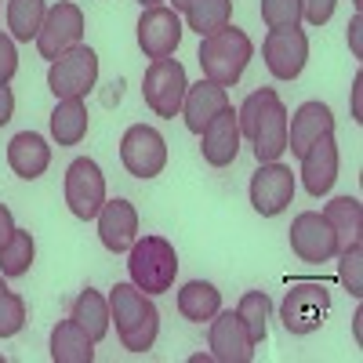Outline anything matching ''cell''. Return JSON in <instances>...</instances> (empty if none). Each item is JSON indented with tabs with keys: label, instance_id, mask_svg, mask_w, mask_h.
Wrapping results in <instances>:
<instances>
[{
	"label": "cell",
	"instance_id": "f1b7e54d",
	"mask_svg": "<svg viewBox=\"0 0 363 363\" xmlns=\"http://www.w3.org/2000/svg\"><path fill=\"white\" fill-rule=\"evenodd\" d=\"M37 258V244H33V236H29L26 229H15L11 240L4 247H0V277H8V280H18L29 272V265H33Z\"/></svg>",
	"mask_w": 363,
	"mask_h": 363
},
{
	"label": "cell",
	"instance_id": "836d02e7",
	"mask_svg": "<svg viewBox=\"0 0 363 363\" xmlns=\"http://www.w3.org/2000/svg\"><path fill=\"white\" fill-rule=\"evenodd\" d=\"M335 8H338V0H301V18L309 26H327L335 18Z\"/></svg>",
	"mask_w": 363,
	"mask_h": 363
},
{
	"label": "cell",
	"instance_id": "3957f363",
	"mask_svg": "<svg viewBox=\"0 0 363 363\" xmlns=\"http://www.w3.org/2000/svg\"><path fill=\"white\" fill-rule=\"evenodd\" d=\"M251 58H255V44H251V37L244 33V29H236V26H225L211 37H200L196 62H200L207 80H215L222 87L240 84V77H244Z\"/></svg>",
	"mask_w": 363,
	"mask_h": 363
},
{
	"label": "cell",
	"instance_id": "484cf974",
	"mask_svg": "<svg viewBox=\"0 0 363 363\" xmlns=\"http://www.w3.org/2000/svg\"><path fill=\"white\" fill-rule=\"evenodd\" d=\"M320 215L327 218L330 229H335V236H338V251L359 240V229H363V207H359L356 196H335V200H330V203L320 211Z\"/></svg>",
	"mask_w": 363,
	"mask_h": 363
},
{
	"label": "cell",
	"instance_id": "4dcf8cb0",
	"mask_svg": "<svg viewBox=\"0 0 363 363\" xmlns=\"http://www.w3.org/2000/svg\"><path fill=\"white\" fill-rule=\"evenodd\" d=\"M26 327V301L8 287V277H0V338H15Z\"/></svg>",
	"mask_w": 363,
	"mask_h": 363
},
{
	"label": "cell",
	"instance_id": "d6986e66",
	"mask_svg": "<svg viewBox=\"0 0 363 363\" xmlns=\"http://www.w3.org/2000/svg\"><path fill=\"white\" fill-rule=\"evenodd\" d=\"M327 131H335V113H330V106H323V102L298 106L294 116H287V149H291V157H301Z\"/></svg>",
	"mask_w": 363,
	"mask_h": 363
},
{
	"label": "cell",
	"instance_id": "8d00e7d4",
	"mask_svg": "<svg viewBox=\"0 0 363 363\" xmlns=\"http://www.w3.org/2000/svg\"><path fill=\"white\" fill-rule=\"evenodd\" d=\"M363 73H356V80H352V120H356V124H359V120H363Z\"/></svg>",
	"mask_w": 363,
	"mask_h": 363
},
{
	"label": "cell",
	"instance_id": "b9f144b4",
	"mask_svg": "<svg viewBox=\"0 0 363 363\" xmlns=\"http://www.w3.org/2000/svg\"><path fill=\"white\" fill-rule=\"evenodd\" d=\"M356 4H359V0H356Z\"/></svg>",
	"mask_w": 363,
	"mask_h": 363
},
{
	"label": "cell",
	"instance_id": "4316f807",
	"mask_svg": "<svg viewBox=\"0 0 363 363\" xmlns=\"http://www.w3.org/2000/svg\"><path fill=\"white\" fill-rule=\"evenodd\" d=\"M182 11H186V26L193 29V33L211 37V33H218V29L229 26L233 0H189Z\"/></svg>",
	"mask_w": 363,
	"mask_h": 363
},
{
	"label": "cell",
	"instance_id": "7c38bea8",
	"mask_svg": "<svg viewBox=\"0 0 363 363\" xmlns=\"http://www.w3.org/2000/svg\"><path fill=\"white\" fill-rule=\"evenodd\" d=\"M262 58H265V69L277 77V80H294L301 77L309 62V37L306 29H269V37L262 40Z\"/></svg>",
	"mask_w": 363,
	"mask_h": 363
},
{
	"label": "cell",
	"instance_id": "d4e9b609",
	"mask_svg": "<svg viewBox=\"0 0 363 363\" xmlns=\"http://www.w3.org/2000/svg\"><path fill=\"white\" fill-rule=\"evenodd\" d=\"M69 316L87 330V338L95 342V345L109 335V298H106V294H99L95 287H87V291H80V294H77L73 313H69Z\"/></svg>",
	"mask_w": 363,
	"mask_h": 363
},
{
	"label": "cell",
	"instance_id": "e575fe53",
	"mask_svg": "<svg viewBox=\"0 0 363 363\" xmlns=\"http://www.w3.org/2000/svg\"><path fill=\"white\" fill-rule=\"evenodd\" d=\"M15 73H18V48L8 33H0V84H11Z\"/></svg>",
	"mask_w": 363,
	"mask_h": 363
},
{
	"label": "cell",
	"instance_id": "9a60e30c",
	"mask_svg": "<svg viewBox=\"0 0 363 363\" xmlns=\"http://www.w3.org/2000/svg\"><path fill=\"white\" fill-rule=\"evenodd\" d=\"M182 44V18L174 8H142V18H138V48L145 58H171Z\"/></svg>",
	"mask_w": 363,
	"mask_h": 363
},
{
	"label": "cell",
	"instance_id": "1f68e13d",
	"mask_svg": "<svg viewBox=\"0 0 363 363\" xmlns=\"http://www.w3.org/2000/svg\"><path fill=\"white\" fill-rule=\"evenodd\" d=\"M265 29H294L301 22V0H262Z\"/></svg>",
	"mask_w": 363,
	"mask_h": 363
},
{
	"label": "cell",
	"instance_id": "cb8c5ba5",
	"mask_svg": "<svg viewBox=\"0 0 363 363\" xmlns=\"http://www.w3.org/2000/svg\"><path fill=\"white\" fill-rule=\"evenodd\" d=\"M222 309V291L207 280H189L186 287L178 291V313L186 316L189 323H207Z\"/></svg>",
	"mask_w": 363,
	"mask_h": 363
},
{
	"label": "cell",
	"instance_id": "ba28073f",
	"mask_svg": "<svg viewBox=\"0 0 363 363\" xmlns=\"http://www.w3.org/2000/svg\"><path fill=\"white\" fill-rule=\"evenodd\" d=\"M66 203L73 211V218L95 222L99 211L106 203V174L91 157H77L66 167Z\"/></svg>",
	"mask_w": 363,
	"mask_h": 363
},
{
	"label": "cell",
	"instance_id": "2e32d148",
	"mask_svg": "<svg viewBox=\"0 0 363 363\" xmlns=\"http://www.w3.org/2000/svg\"><path fill=\"white\" fill-rule=\"evenodd\" d=\"M301 160V182H306V193L309 196H327L330 189H335L338 182V142H335V131L320 135L306 153L298 157Z\"/></svg>",
	"mask_w": 363,
	"mask_h": 363
},
{
	"label": "cell",
	"instance_id": "f35d334b",
	"mask_svg": "<svg viewBox=\"0 0 363 363\" xmlns=\"http://www.w3.org/2000/svg\"><path fill=\"white\" fill-rule=\"evenodd\" d=\"M359 29H363V18L356 15L352 26H349V40H352V55H359Z\"/></svg>",
	"mask_w": 363,
	"mask_h": 363
},
{
	"label": "cell",
	"instance_id": "7a4b0ae2",
	"mask_svg": "<svg viewBox=\"0 0 363 363\" xmlns=\"http://www.w3.org/2000/svg\"><path fill=\"white\" fill-rule=\"evenodd\" d=\"M109 323H116V335L120 345L128 352L142 356L157 345L160 335V313L153 306V298L145 291H138L131 280L128 284H116L109 291Z\"/></svg>",
	"mask_w": 363,
	"mask_h": 363
},
{
	"label": "cell",
	"instance_id": "74e56055",
	"mask_svg": "<svg viewBox=\"0 0 363 363\" xmlns=\"http://www.w3.org/2000/svg\"><path fill=\"white\" fill-rule=\"evenodd\" d=\"M11 233H15V218H11V211L0 203V247H4L8 240H11Z\"/></svg>",
	"mask_w": 363,
	"mask_h": 363
},
{
	"label": "cell",
	"instance_id": "e0dca14e",
	"mask_svg": "<svg viewBox=\"0 0 363 363\" xmlns=\"http://www.w3.org/2000/svg\"><path fill=\"white\" fill-rule=\"evenodd\" d=\"M99 240H102V247L113 251V255H128L131 244L138 240V211L135 203L128 200H106L102 211H99Z\"/></svg>",
	"mask_w": 363,
	"mask_h": 363
},
{
	"label": "cell",
	"instance_id": "603a6c76",
	"mask_svg": "<svg viewBox=\"0 0 363 363\" xmlns=\"http://www.w3.org/2000/svg\"><path fill=\"white\" fill-rule=\"evenodd\" d=\"M87 106L84 99H58L55 113H51V138L58 145H80L87 138Z\"/></svg>",
	"mask_w": 363,
	"mask_h": 363
},
{
	"label": "cell",
	"instance_id": "83f0119b",
	"mask_svg": "<svg viewBox=\"0 0 363 363\" xmlns=\"http://www.w3.org/2000/svg\"><path fill=\"white\" fill-rule=\"evenodd\" d=\"M48 4L44 0H8V29H11V40L29 44L37 40L40 26H44Z\"/></svg>",
	"mask_w": 363,
	"mask_h": 363
},
{
	"label": "cell",
	"instance_id": "f546056e",
	"mask_svg": "<svg viewBox=\"0 0 363 363\" xmlns=\"http://www.w3.org/2000/svg\"><path fill=\"white\" fill-rule=\"evenodd\" d=\"M236 313H240V320L247 323L255 345H262V342L269 338V316H272V301H269V294H265V291H247L244 298H240Z\"/></svg>",
	"mask_w": 363,
	"mask_h": 363
},
{
	"label": "cell",
	"instance_id": "ac0fdd59",
	"mask_svg": "<svg viewBox=\"0 0 363 363\" xmlns=\"http://www.w3.org/2000/svg\"><path fill=\"white\" fill-rule=\"evenodd\" d=\"M200 153L211 167H229L240 157V124H236V113L233 106L222 109L211 124L200 131Z\"/></svg>",
	"mask_w": 363,
	"mask_h": 363
},
{
	"label": "cell",
	"instance_id": "6da1fadb",
	"mask_svg": "<svg viewBox=\"0 0 363 363\" xmlns=\"http://www.w3.org/2000/svg\"><path fill=\"white\" fill-rule=\"evenodd\" d=\"M240 138H247L255 145L258 164L280 160L287 153V106L272 87H258L244 99V106L236 109Z\"/></svg>",
	"mask_w": 363,
	"mask_h": 363
},
{
	"label": "cell",
	"instance_id": "44dd1931",
	"mask_svg": "<svg viewBox=\"0 0 363 363\" xmlns=\"http://www.w3.org/2000/svg\"><path fill=\"white\" fill-rule=\"evenodd\" d=\"M8 164H11V171L18 178L33 182V178H40L51 167V145L37 131H18L8 142Z\"/></svg>",
	"mask_w": 363,
	"mask_h": 363
},
{
	"label": "cell",
	"instance_id": "52a82bcc",
	"mask_svg": "<svg viewBox=\"0 0 363 363\" xmlns=\"http://www.w3.org/2000/svg\"><path fill=\"white\" fill-rule=\"evenodd\" d=\"M327 313H330V291L323 284H294L280 306L284 330L294 338H306L313 330H320L327 323Z\"/></svg>",
	"mask_w": 363,
	"mask_h": 363
},
{
	"label": "cell",
	"instance_id": "ab89813d",
	"mask_svg": "<svg viewBox=\"0 0 363 363\" xmlns=\"http://www.w3.org/2000/svg\"><path fill=\"white\" fill-rule=\"evenodd\" d=\"M186 4H189V0H171V8H174V11H182Z\"/></svg>",
	"mask_w": 363,
	"mask_h": 363
},
{
	"label": "cell",
	"instance_id": "7402d4cb",
	"mask_svg": "<svg viewBox=\"0 0 363 363\" xmlns=\"http://www.w3.org/2000/svg\"><path fill=\"white\" fill-rule=\"evenodd\" d=\"M51 359L55 363H91L95 359V342L87 338V330L73 316L55 323V330H51Z\"/></svg>",
	"mask_w": 363,
	"mask_h": 363
},
{
	"label": "cell",
	"instance_id": "5bb4252c",
	"mask_svg": "<svg viewBox=\"0 0 363 363\" xmlns=\"http://www.w3.org/2000/svg\"><path fill=\"white\" fill-rule=\"evenodd\" d=\"M294 200V171L280 160H269L251 174V207L262 218H277Z\"/></svg>",
	"mask_w": 363,
	"mask_h": 363
},
{
	"label": "cell",
	"instance_id": "8fae6325",
	"mask_svg": "<svg viewBox=\"0 0 363 363\" xmlns=\"http://www.w3.org/2000/svg\"><path fill=\"white\" fill-rule=\"evenodd\" d=\"M211 330H207V345H211V359L218 363H251L255 359V338L247 323L240 320V313L233 309H218L215 316L207 320Z\"/></svg>",
	"mask_w": 363,
	"mask_h": 363
},
{
	"label": "cell",
	"instance_id": "ffe728a7",
	"mask_svg": "<svg viewBox=\"0 0 363 363\" xmlns=\"http://www.w3.org/2000/svg\"><path fill=\"white\" fill-rule=\"evenodd\" d=\"M222 109H229V87L207 80V77L200 84H189L186 102H182V116H186V128L193 135H200Z\"/></svg>",
	"mask_w": 363,
	"mask_h": 363
},
{
	"label": "cell",
	"instance_id": "277c9868",
	"mask_svg": "<svg viewBox=\"0 0 363 363\" xmlns=\"http://www.w3.org/2000/svg\"><path fill=\"white\" fill-rule=\"evenodd\" d=\"M128 277L149 298L171 291L174 277H178V251H174V244L164 240V236H157V233L138 236L131 244V251H128Z\"/></svg>",
	"mask_w": 363,
	"mask_h": 363
},
{
	"label": "cell",
	"instance_id": "9c48e42d",
	"mask_svg": "<svg viewBox=\"0 0 363 363\" xmlns=\"http://www.w3.org/2000/svg\"><path fill=\"white\" fill-rule=\"evenodd\" d=\"M120 160L135 178H157L167 167V142L157 128L149 124H131L120 138Z\"/></svg>",
	"mask_w": 363,
	"mask_h": 363
},
{
	"label": "cell",
	"instance_id": "30bf717a",
	"mask_svg": "<svg viewBox=\"0 0 363 363\" xmlns=\"http://www.w3.org/2000/svg\"><path fill=\"white\" fill-rule=\"evenodd\" d=\"M80 40H84V11L77 4H69V0H58L55 8H48L44 26L37 33L40 58L55 62V58H62L66 51H73Z\"/></svg>",
	"mask_w": 363,
	"mask_h": 363
},
{
	"label": "cell",
	"instance_id": "4fadbf2b",
	"mask_svg": "<svg viewBox=\"0 0 363 363\" xmlns=\"http://www.w3.org/2000/svg\"><path fill=\"white\" fill-rule=\"evenodd\" d=\"M287 240H291V251L309 265H323L338 255V236L320 211H301L287 229Z\"/></svg>",
	"mask_w": 363,
	"mask_h": 363
},
{
	"label": "cell",
	"instance_id": "60d3db41",
	"mask_svg": "<svg viewBox=\"0 0 363 363\" xmlns=\"http://www.w3.org/2000/svg\"><path fill=\"white\" fill-rule=\"evenodd\" d=\"M138 4H142V8H157V4H160V0H138Z\"/></svg>",
	"mask_w": 363,
	"mask_h": 363
},
{
	"label": "cell",
	"instance_id": "d590c367",
	"mask_svg": "<svg viewBox=\"0 0 363 363\" xmlns=\"http://www.w3.org/2000/svg\"><path fill=\"white\" fill-rule=\"evenodd\" d=\"M11 116H15V95H11L8 84H0V128H4Z\"/></svg>",
	"mask_w": 363,
	"mask_h": 363
},
{
	"label": "cell",
	"instance_id": "8992f818",
	"mask_svg": "<svg viewBox=\"0 0 363 363\" xmlns=\"http://www.w3.org/2000/svg\"><path fill=\"white\" fill-rule=\"evenodd\" d=\"M95 84H99V55L87 44H77L62 58H55L48 69V87L55 99H87Z\"/></svg>",
	"mask_w": 363,
	"mask_h": 363
},
{
	"label": "cell",
	"instance_id": "d6a6232c",
	"mask_svg": "<svg viewBox=\"0 0 363 363\" xmlns=\"http://www.w3.org/2000/svg\"><path fill=\"white\" fill-rule=\"evenodd\" d=\"M342 255V262H338V277H342V284L349 287V294L352 298H363V247H359V240L356 244H349V247H342L338 251Z\"/></svg>",
	"mask_w": 363,
	"mask_h": 363
},
{
	"label": "cell",
	"instance_id": "5b68a950",
	"mask_svg": "<svg viewBox=\"0 0 363 363\" xmlns=\"http://www.w3.org/2000/svg\"><path fill=\"white\" fill-rule=\"evenodd\" d=\"M186 91H189V80H186V66L178 58L149 62V69L142 77V99L157 116L174 120L182 113V102H186Z\"/></svg>",
	"mask_w": 363,
	"mask_h": 363
}]
</instances>
